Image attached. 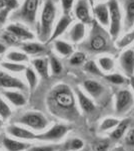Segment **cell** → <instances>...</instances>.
Wrapping results in <instances>:
<instances>
[{"mask_svg":"<svg viewBox=\"0 0 134 151\" xmlns=\"http://www.w3.org/2000/svg\"><path fill=\"white\" fill-rule=\"evenodd\" d=\"M47 104L49 110L60 118L72 120L78 116L75 108V99L69 87L59 85L48 95Z\"/></svg>","mask_w":134,"mask_h":151,"instance_id":"obj_1","label":"cell"},{"mask_svg":"<svg viewBox=\"0 0 134 151\" xmlns=\"http://www.w3.org/2000/svg\"><path fill=\"white\" fill-rule=\"evenodd\" d=\"M55 6L51 0H46L43 5L40 18V31L39 37L42 41L50 38V32L52 28V23L55 18Z\"/></svg>","mask_w":134,"mask_h":151,"instance_id":"obj_2","label":"cell"},{"mask_svg":"<svg viewBox=\"0 0 134 151\" xmlns=\"http://www.w3.org/2000/svg\"><path fill=\"white\" fill-rule=\"evenodd\" d=\"M17 122L37 131L44 130L48 125L47 119L42 114L38 113V112H28V113H25L18 119Z\"/></svg>","mask_w":134,"mask_h":151,"instance_id":"obj_3","label":"cell"},{"mask_svg":"<svg viewBox=\"0 0 134 151\" xmlns=\"http://www.w3.org/2000/svg\"><path fill=\"white\" fill-rule=\"evenodd\" d=\"M38 5H39V0H25L22 8L19 12L20 18L29 23L34 22Z\"/></svg>","mask_w":134,"mask_h":151,"instance_id":"obj_4","label":"cell"},{"mask_svg":"<svg viewBox=\"0 0 134 151\" xmlns=\"http://www.w3.org/2000/svg\"><path fill=\"white\" fill-rule=\"evenodd\" d=\"M67 132L68 128L65 125H55L46 132L37 135L36 139L43 141H57L62 139Z\"/></svg>","mask_w":134,"mask_h":151,"instance_id":"obj_5","label":"cell"},{"mask_svg":"<svg viewBox=\"0 0 134 151\" xmlns=\"http://www.w3.org/2000/svg\"><path fill=\"white\" fill-rule=\"evenodd\" d=\"M109 11L111 17V28L110 32L113 36H116L120 29V11H119L118 3L115 0H111L109 3Z\"/></svg>","mask_w":134,"mask_h":151,"instance_id":"obj_6","label":"cell"},{"mask_svg":"<svg viewBox=\"0 0 134 151\" xmlns=\"http://www.w3.org/2000/svg\"><path fill=\"white\" fill-rule=\"evenodd\" d=\"M0 88H8V89L25 90V85L21 80L7 75L6 73L0 72Z\"/></svg>","mask_w":134,"mask_h":151,"instance_id":"obj_7","label":"cell"},{"mask_svg":"<svg viewBox=\"0 0 134 151\" xmlns=\"http://www.w3.org/2000/svg\"><path fill=\"white\" fill-rule=\"evenodd\" d=\"M133 99L130 92L127 90L120 91L117 95V100H116V111L120 114L123 113L130 108Z\"/></svg>","mask_w":134,"mask_h":151,"instance_id":"obj_8","label":"cell"},{"mask_svg":"<svg viewBox=\"0 0 134 151\" xmlns=\"http://www.w3.org/2000/svg\"><path fill=\"white\" fill-rule=\"evenodd\" d=\"M7 131H8L9 134H11L12 136L17 138H20V139H27V140H31V139H36L37 138V135L34 134L33 132L29 130H26L22 127H19V126H15L12 125L10 127L7 128Z\"/></svg>","mask_w":134,"mask_h":151,"instance_id":"obj_9","label":"cell"},{"mask_svg":"<svg viewBox=\"0 0 134 151\" xmlns=\"http://www.w3.org/2000/svg\"><path fill=\"white\" fill-rule=\"evenodd\" d=\"M121 65L123 70L127 73V75L131 76L134 73V52L127 50L121 57Z\"/></svg>","mask_w":134,"mask_h":151,"instance_id":"obj_10","label":"cell"},{"mask_svg":"<svg viewBox=\"0 0 134 151\" xmlns=\"http://www.w3.org/2000/svg\"><path fill=\"white\" fill-rule=\"evenodd\" d=\"M2 95H3L9 102H11V103L16 107H22L26 104L25 97H24L21 93H19V92L3 91L2 92Z\"/></svg>","mask_w":134,"mask_h":151,"instance_id":"obj_11","label":"cell"},{"mask_svg":"<svg viewBox=\"0 0 134 151\" xmlns=\"http://www.w3.org/2000/svg\"><path fill=\"white\" fill-rule=\"evenodd\" d=\"M6 30L14 33L19 40H32L34 37V35L28 30V29L24 28L23 26L16 25V24H10V25H8Z\"/></svg>","mask_w":134,"mask_h":151,"instance_id":"obj_12","label":"cell"},{"mask_svg":"<svg viewBox=\"0 0 134 151\" xmlns=\"http://www.w3.org/2000/svg\"><path fill=\"white\" fill-rule=\"evenodd\" d=\"M3 145L6 148L7 151H23L25 149H28L30 144L20 142V141H17L14 139H10L8 137H4Z\"/></svg>","mask_w":134,"mask_h":151,"instance_id":"obj_13","label":"cell"},{"mask_svg":"<svg viewBox=\"0 0 134 151\" xmlns=\"http://www.w3.org/2000/svg\"><path fill=\"white\" fill-rule=\"evenodd\" d=\"M32 64L34 68H35L36 72L43 79H47L48 76H49V73H48V65H49V63H48V60L43 58H37L32 60Z\"/></svg>","mask_w":134,"mask_h":151,"instance_id":"obj_14","label":"cell"},{"mask_svg":"<svg viewBox=\"0 0 134 151\" xmlns=\"http://www.w3.org/2000/svg\"><path fill=\"white\" fill-rule=\"evenodd\" d=\"M70 22H71V19L68 17V16H66V15L63 16V17L58 21V23L56 24L54 31H53L52 35H51L50 38H49V41L55 40L58 36L61 35L62 33L66 30V28L68 27V25L70 24Z\"/></svg>","mask_w":134,"mask_h":151,"instance_id":"obj_15","label":"cell"},{"mask_svg":"<svg viewBox=\"0 0 134 151\" xmlns=\"http://www.w3.org/2000/svg\"><path fill=\"white\" fill-rule=\"evenodd\" d=\"M129 126V120L128 119H124L122 120L121 122H119V124L115 127L113 131L111 132L110 134V137L112 140H115V141H118L120 140L121 138L123 137L124 133H125V131L127 130Z\"/></svg>","mask_w":134,"mask_h":151,"instance_id":"obj_16","label":"cell"},{"mask_svg":"<svg viewBox=\"0 0 134 151\" xmlns=\"http://www.w3.org/2000/svg\"><path fill=\"white\" fill-rule=\"evenodd\" d=\"M77 96H78L80 107H81L82 110L84 112H86V113H91V112H93L95 110V106H94L93 102H92L88 97L85 96L81 91H79V90H77Z\"/></svg>","mask_w":134,"mask_h":151,"instance_id":"obj_17","label":"cell"},{"mask_svg":"<svg viewBox=\"0 0 134 151\" xmlns=\"http://www.w3.org/2000/svg\"><path fill=\"white\" fill-rule=\"evenodd\" d=\"M22 50L26 55H39L45 52L44 45L35 42H27L22 45Z\"/></svg>","mask_w":134,"mask_h":151,"instance_id":"obj_18","label":"cell"},{"mask_svg":"<svg viewBox=\"0 0 134 151\" xmlns=\"http://www.w3.org/2000/svg\"><path fill=\"white\" fill-rule=\"evenodd\" d=\"M84 88L93 97H98L102 93V90H103V88H102L100 84H98L95 81H91V80L84 82Z\"/></svg>","mask_w":134,"mask_h":151,"instance_id":"obj_19","label":"cell"},{"mask_svg":"<svg viewBox=\"0 0 134 151\" xmlns=\"http://www.w3.org/2000/svg\"><path fill=\"white\" fill-rule=\"evenodd\" d=\"M85 32V27L84 24L82 23H77L73 26V28L71 29V32H70V38L72 40V41H79L83 38Z\"/></svg>","mask_w":134,"mask_h":151,"instance_id":"obj_20","label":"cell"},{"mask_svg":"<svg viewBox=\"0 0 134 151\" xmlns=\"http://www.w3.org/2000/svg\"><path fill=\"white\" fill-rule=\"evenodd\" d=\"M95 13L98 18V20L103 24V25H107L108 24V9H107L106 5L104 4H100L95 8Z\"/></svg>","mask_w":134,"mask_h":151,"instance_id":"obj_21","label":"cell"},{"mask_svg":"<svg viewBox=\"0 0 134 151\" xmlns=\"http://www.w3.org/2000/svg\"><path fill=\"white\" fill-rule=\"evenodd\" d=\"M2 68L9 70L12 73H21L26 70V67L20 63H14V62H3L1 64Z\"/></svg>","mask_w":134,"mask_h":151,"instance_id":"obj_22","label":"cell"},{"mask_svg":"<svg viewBox=\"0 0 134 151\" xmlns=\"http://www.w3.org/2000/svg\"><path fill=\"white\" fill-rule=\"evenodd\" d=\"M76 15L80 20L83 21V22H87L89 21V11L87 6L85 5L83 2H80V3L76 7Z\"/></svg>","mask_w":134,"mask_h":151,"instance_id":"obj_23","label":"cell"},{"mask_svg":"<svg viewBox=\"0 0 134 151\" xmlns=\"http://www.w3.org/2000/svg\"><path fill=\"white\" fill-rule=\"evenodd\" d=\"M55 48L60 55H69L72 53V47L70 45H68L67 42H64L62 40H56L55 41Z\"/></svg>","mask_w":134,"mask_h":151,"instance_id":"obj_24","label":"cell"},{"mask_svg":"<svg viewBox=\"0 0 134 151\" xmlns=\"http://www.w3.org/2000/svg\"><path fill=\"white\" fill-rule=\"evenodd\" d=\"M25 77L26 80L28 82V85L30 87V89H34L37 85V75L35 74V72L31 69V68H26L25 70Z\"/></svg>","mask_w":134,"mask_h":151,"instance_id":"obj_25","label":"cell"},{"mask_svg":"<svg viewBox=\"0 0 134 151\" xmlns=\"http://www.w3.org/2000/svg\"><path fill=\"white\" fill-rule=\"evenodd\" d=\"M7 58L10 62L14 63H22L28 60V57L25 52H11L7 55Z\"/></svg>","mask_w":134,"mask_h":151,"instance_id":"obj_26","label":"cell"},{"mask_svg":"<svg viewBox=\"0 0 134 151\" xmlns=\"http://www.w3.org/2000/svg\"><path fill=\"white\" fill-rule=\"evenodd\" d=\"M1 37L6 43H8V45H16L20 43V40H19L14 33H12L8 30L4 31L1 35Z\"/></svg>","mask_w":134,"mask_h":151,"instance_id":"obj_27","label":"cell"},{"mask_svg":"<svg viewBox=\"0 0 134 151\" xmlns=\"http://www.w3.org/2000/svg\"><path fill=\"white\" fill-rule=\"evenodd\" d=\"M106 45V41L104 40L103 36L101 35H96L92 38L91 40V47L94 50H101L105 47Z\"/></svg>","mask_w":134,"mask_h":151,"instance_id":"obj_28","label":"cell"},{"mask_svg":"<svg viewBox=\"0 0 134 151\" xmlns=\"http://www.w3.org/2000/svg\"><path fill=\"white\" fill-rule=\"evenodd\" d=\"M119 124V120L113 118H107L105 120H103V122L100 125V130L101 131H108L111 129H115V127Z\"/></svg>","mask_w":134,"mask_h":151,"instance_id":"obj_29","label":"cell"},{"mask_svg":"<svg viewBox=\"0 0 134 151\" xmlns=\"http://www.w3.org/2000/svg\"><path fill=\"white\" fill-rule=\"evenodd\" d=\"M66 148L68 150H73V151H76V150H80L83 148L84 146V142L79 138H74V139H71L69 142L66 144Z\"/></svg>","mask_w":134,"mask_h":151,"instance_id":"obj_30","label":"cell"},{"mask_svg":"<svg viewBox=\"0 0 134 151\" xmlns=\"http://www.w3.org/2000/svg\"><path fill=\"white\" fill-rule=\"evenodd\" d=\"M49 65L51 67V70L54 75H59L62 72V65L55 57H51L49 60Z\"/></svg>","mask_w":134,"mask_h":151,"instance_id":"obj_31","label":"cell"},{"mask_svg":"<svg viewBox=\"0 0 134 151\" xmlns=\"http://www.w3.org/2000/svg\"><path fill=\"white\" fill-rule=\"evenodd\" d=\"M10 115H11V110L9 108V106L0 98V116L3 119H7Z\"/></svg>","mask_w":134,"mask_h":151,"instance_id":"obj_32","label":"cell"},{"mask_svg":"<svg viewBox=\"0 0 134 151\" xmlns=\"http://www.w3.org/2000/svg\"><path fill=\"white\" fill-rule=\"evenodd\" d=\"M108 147H109L108 140H98L93 144L92 149H93V151H107Z\"/></svg>","mask_w":134,"mask_h":151,"instance_id":"obj_33","label":"cell"},{"mask_svg":"<svg viewBox=\"0 0 134 151\" xmlns=\"http://www.w3.org/2000/svg\"><path fill=\"white\" fill-rule=\"evenodd\" d=\"M85 60V55L82 52H76L72 55V58H70V64L73 65H78L83 64Z\"/></svg>","mask_w":134,"mask_h":151,"instance_id":"obj_34","label":"cell"},{"mask_svg":"<svg viewBox=\"0 0 134 151\" xmlns=\"http://www.w3.org/2000/svg\"><path fill=\"white\" fill-rule=\"evenodd\" d=\"M134 21V0L130 1L127 5V22L128 26L131 25Z\"/></svg>","mask_w":134,"mask_h":151,"instance_id":"obj_35","label":"cell"},{"mask_svg":"<svg viewBox=\"0 0 134 151\" xmlns=\"http://www.w3.org/2000/svg\"><path fill=\"white\" fill-rule=\"evenodd\" d=\"M85 70L87 72H89L90 74H93L96 76H101V72L99 70L98 67L96 65L94 62H88L86 65H85Z\"/></svg>","mask_w":134,"mask_h":151,"instance_id":"obj_36","label":"cell"},{"mask_svg":"<svg viewBox=\"0 0 134 151\" xmlns=\"http://www.w3.org/2000/svg\"><path fill=\"white\" fill-rule=\"evenodd\" d=\"M99 65L104 70H110L113 67V62L109 58H102L99 60Z\"/></svg>","mask_w":134,"mask_h":151,"instance_id":"obj_37","label":"cell"},{"mask_svg":"<svg viewBox=\"0 0 134 151\" xmlns=\"http://www.w3.org/2000/svg\"><path fill=\"white\" fill-rule=\"evenodd\" d=\"M133 40H134V31L133 32L128 33V35H126L125 36H124L122 40H120V42L118 43V45L120 47H126V45H128L129 43L132 42Z\"/></svg>","mask_w":134,"mask_h":151,"instance_id":"obj_38","label":"cell"},{"mask_svg":"<svg viewBox=\"0 0 134 151\" xmlns=\"http://www.w3.org/2000/svg\"><path fill=\"white\" fill-rule=\"evenodd\" d=\"M106 80L109 81L112 84H116V85H120L124 83L123 77H121L120 75H110V76H106Z\"/></svg>","mask_w":134,"mask_h":151,"instance_id":"obj_39","label":"cell"},{"mask_svg":"<svg viewBox=\"0 0 134 151\" xmlns=\"http://www.w3.org/2000/svg\"><path fill=\"white\" fill-rule=\"evenodd\" d=\"M4 4H5V9H7L8 11L18 7V2H17V0H4Z\"/></svg>","mask_w":134,"mask_h":151,"instance_id":"obj_40","label":"cell"},{"mask_svg":"<svg viewBox=\"0 0 134 151\" xmlns=\"http://www.w3.org/2000/svg\"><path fill=\"white\" fill-rule=\"evenodd\" d=\"M54 146H34L30 147L28 151H54Z\"/></svg>","mask_w":134,"mask_h":151,"instance_id":"obj_41","label":"cell"},{"mask_svg":"<svg viewBox=\"0 0 134 151\" xmlns=\"http://www.w3.org/2000/svg\"><path fill=\"white\" fill-rule=\"evenodd\" d=\"M125 142H126V144L129 146H134V128L131 129L127 135H126Z\"/></svg>","mask_w":134,"mask_h":151,"instance_id":"obj_42","label":"cell"},{"mask_svg":"<svg viewBox=\"0 0 134 151\" xmlns=\"http://www.w3.org/2000/svg\"><path fill=\"white\" fill-rule=\"evenodd\" d=\"M73 0H62V5L65 11H68L72 7Z\"/></svg>","mask_w":134,"mask_h":151,"instance_id":"obj_43","label":"cell"},{"mask_svg":"<svg viewBox=\"0 0 134 151\" xmlns=\"http://www.w3.org/2000/svg\"><path fill=\"white\" fill-rule=\"evenodd\" d=\"M8 10L7 9L4 8L3 11L0 12V25H1V23H3L4 21H5V18H6V14L8 13Z\"/></svg>","mask_w":134,"mask_h":151,"instance_id":"obj_44","label":"cell"},{"mask_svg":"<svg viewBox=\"0 0 134 151\" xmlns=\"http://www.w3.org/2000/svg\"><path fill=\"white\" fill-rule=\"evenodd\" d=\"M6 52V47L4 45H2V43H0V55H2V53H4Z\"/></svg>","mask_w":134,"mask_h":151,"instance_id":"obj_45","label":"cell"},{"mask_svg":"<svg viewBox=\"0 0 134 151\" xmlns=\"http://www.w3.org/2000/svg\"><path fill=\"white\" fill-rule=\"evenodd\" d=\"M111 151H125V150H124L123 147H115V148H113Z\"/></svg>","mask_w":134,"mask_h":151,"instance_id":"obj_46","label":"cell"},{"mask_svg":"<svg viewBox=\"0 0 134 151\" xmlns=\"http://www.w3.org/2000/svg\"><path fill=\"white\" fill-rule=\"evenodd\" d=\"M5 8V4H4V0H0V9Z\"/></svg>","mask_w":134,"mask_h":151,"instance_id":"obj_47","label":"cell"},{"mask_svg":"<svg viewBox=\"0 0 134 151\" xmlns=\"http://www.w3.org/2000/svg\"><path fill=\"white\" fill-rule=\"evenodd\" d=\"M83 151H89V150H87V149H85V150H83Z\"/></svg>","mask_w":134,"mask_h":151,"instance_id":"obj_48","label":"cell"},{"mask_svg":"<svg viewBox=\"0 0 134 151\" xmlns=\"http://www.w3.org/2000/svg\"><path fill=\"white\" fill-rule=\"evenodd\" d=\"M0 126H1V120H0Z\"/></svg>","mask_w":134,"mask_h":151,"instance_id":"obj_49","label":"cell"},{"mask_svg":"<svg viewBox=\"0 0 134 151\" xmlns=\"http://www.w3.org/2000/svg\"><path fill=\"white\" fill-rule=\"evenodd\" d=\"M0 62H1V58H0Z\"/></svg>","mask_w":134,"mask_h":151,"instance_id":"obj_50","label":"cell"}]
</instances>
